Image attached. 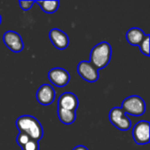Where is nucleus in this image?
<instances>
[{
  "mask_svg": "<svg viewBox=\"0 0 150 150\" xmlns=\"http://www.w3.org/2000/svg\"><path fill=\"white\" fill-rule=\"evenodd\" d=\"M77 73L80 76L87 82L94 83L98 79V70L87 61L81 62L77 66Z\"/></svg>",
  "mask_w": 150,
  "mask_h": 150,
  "instance_id": "nucleus-6",
  "label": "nucleus"
},
{
  "mask_svg": "<svg viewBox=\"0 0 150 150\" xmlns=\"http://www.w3.org/2000/svg\"><path fill=\"white\" fill-rule=\"evenodd\" d=\"M73 150H88L87 148H85L84 146H82V145H80V146H77V147H76L75 149Z\"/></svg>",
  "mask_w": 150,
  "mask_h": 150,
  "instance_id": "nucleus-19",
  "label": "nucleus"
},
{
  "mask_svg": "<svg viewBox=\"0 0 150 150\" xmlns=\"http://www.w3.org/2000/svg\"><path fill=\"white\" fill-rule=\"evenodd\" d=\"M57 113H58V117H59L60 120L63 124L69 125V124H72L76 120V112H75L68 111V110L58 107Z\"/></svg>",
  "mask_w": 150,
  "mask_h": 150,
  "instance_id": "nucleus-13",
  "label": "nucleus"
},
{
  "mask_svg": "<svg viewBox=\"0 0 150 150\" xmlns=\"http://www.w3.org/2000/svg\"><path fill=\"white\" fill-rule=\"evenodd\" d=\"M34 3H35V1H19V5L22 10L28 11L29 9L32 8L33 4Z\"/></svg>",
  "mask_w": 150,
  "mask_h": 150,
  "instance_id": "nucleus-18",
  "label": "nucleus"
},
{
  "mask_svg": "<svg viewBox=\"0 0 150 150\" xmlns=\"http://www.w3.org/2000/svg\"><path fill=\"white\" fill-rule=\"evenodd\" d=\"M121 108L125 113L133 116H141L146 111V104L139 96H131L123 101Z\"/></svg>",
  "mask_w": 150,
  "mask_h": 150,
  "instance_id": "nucleus-3",
  "label": "nucleus"
},
{
  "mask_svg": "<svg viewBox=\"0 0 150 150\" xmlns=\"http://www.w3.org/2000/svg\"><path fill=\"white\" fill-rule=\"evenodd\" d=\"M145 36V33L142 29L137 27H133L129 29L127 33V40L129 44L133 46H139L144 40Z\"/></svg>",
  "mask_w": 150,
  "mask_h": 150,
  "instance_id": "nucleus-12",
  "label": "nucleus"
},
{
  "mask_svg": "<svg viewBox=\"0 0 150 150\" xmlns=\"http://www.w3.org/2000/svg\"><path fill=\"white\" fill-rule=\"evenodd\" d=\"M43 11L47 13H54L57 11L60 2L59 1H36Z\"/></svg>",
  "mask_w": 150,
  "mask_h": 150,
  "instance_id": "nucleus-14",
  "label": "nucleus"
},
{
  "mask_svg": "<svg viewBox=\"0 0 150 150\" xmlns=\"http://www.w3.org/2000/svg\"><path fill=\"white\" fill-rule=\"evenodd\" d=\"M29 140L31 139L25 134H23V133H19L18 135L17 136V142L21 148H23L29 142Z\"/></svg>",
  "mask_w": 150,
  "mask_h": 150,
  "instance_id": "nucleus-16",
  "label": "nucleus"
},
{
  "mask_svg": "<svg viewBox=\"0 0 150 150\" xmlns=\"http://www.w3.org/2000/svg\"><path fill=\"white\" fill-rule=\"evenodd\" d=\"M48 79L55 86L64 87L69 83L70 76L67 70L62 68H54L48 72Z\"/></svg>",
  "mask_w": 150,
  "mask_h": 150,
  "instance_id": "nucleus-7",
  "label": "nucleus"
},
{
  "mask_svg": "<svg viewBox=\"0 0 150 150\" xmlns=\"http://www.w3.org/2000/svg\"><path fill=\"white\" fill-rule=\"evenodd\" d=\"M112 57V47L108 42H101L95 46L90 56V62L98 70L108 65Z\"/></svg>",
  "mask_w": 150,
  "mask_h": 150,
  "instance_id": "nucleus-2",
  "label": "nucleus"
},
{
  "mask_svg": "<svg viewBox=\"0 0 150 150\" xmlns=\"http://www.w3.org/2000/svg\"><path fill=\"white\" fill-rule=\"evenodd\" d=\"M139 46L142 53H143L147 56H149V34H146L144 40L142 41V43Z\"/></svg>",
  "mask_w": 150,
  "mask_h": 150,
  "instance_id": "nucleus-15",
  "label": "nucleus"
},
{
  "mask_svg": "<svg viewBox=\"0 0 150 150\" xmlns=\"http://www.w3.org/2000/svg\"><path fill=\"white\" fill-rule=\"evenodd\" d=\"M1 20H2V18H1V15H0V24H1Z\"/></svg>",
  "mask_w": 150,
  "mask_h": 150,
  "instance_id": "nucleus-20",
  "label": "nucleus"
},
{
  "mask_svg": "<svg viewBox=\"0 0 150 150\" xmlns=\"http://www.w3.org/2000/svg\"><path fill=\"white\" fill-rule=\"evenodd\" d=\"M16 126L19 133L25 134L31 140L39 142L43 136V128L40 123L33 116H20L16 120Z\"/></svg>",
  "mask_w": 150,
  "mask_h": 150,
  "instance_id": "nucleus-1",
  "label": "nucleus"
},
{
  "mask_svg": "<svg viewBox=\"0 0 150 150\" xmlns=\"http://www.w3.org/2000/svg\"><path fill=\"white\" fill-rule=\"evenodd\" d=\"M55 98V91L49 84L41 85L36 92V99L42 105L52 104Z\"/></svg>",
  "mask_w": 150,
  "mask_h": 150,
  "instance_id": "nucleus-9",
  "label": "nucleus"
},
{
  "mask_svg": "<svg viewBox=\"0 0 150 150\" xmlns=\"http://www.w3.org/2000/svg\"><path fill=\"white\" fill-rule=\"evenodd\" d=\"M149 122L140 121L138 122L133 130L134 140L137 144L144 145L149 142Z\"/></svg>",
  "mask_w": 150,
  "mask_h": 150,
  "instance_id": "nucleus-5",
  "label": "nucleus"
},
{
  "mask_svg": "<svg viewBox=\"0 0 150 150\" xmlns=\"http://www.w3.org/2000/svg\"><path fill=\"white\" fill-rule=\"evenodd\" d=\"M4 42L12 52L18 53L24 48V43L20 35L13 31H8L4 34Z\"/></svg>",
  "mask_w": 150,
  "mask_h": 150,
  "instance_id": "nucleus-8",
  "label": "nucleus"
},
{
  "mask_svg": "<svg viewBox=\"0 0 150 150\" xmlns=\"http://www.w3.org/2000/svg\"><path fill=\"white\" fill-rule=\"evenodd\" d=\"M109 119L111 123L121 131H127L131 127V121L121 107L112 108L110 111Z\"/></svg>",
  "mask_w": 150,
  "mask_h": 150,
  "instance_id": "nucleus-4",
  "label": "nucleus"
},
{
  "mask_svg": "<svg viewBox=\"0 0 150 150\" xmlns=\"http://www.w3.org/2000/svg\"><path fill=\"white\" fill-rule=\"evenodd\" d=\"M21 149L22 150H39V142L29 140V142Z\"/></svg>",
  "mask_w": 150,
  "mask_h": 150,
  "instance_id": "nucleus-17",
  "label": "nucleus"
},
{
  "mask_svg": "<svg viewBox=\"0 0 150 150\" xmlns=\"http://www.w3.org/2000/svg\"><path fill=\"white\" fill-rule=\"evenodd\" d=\"M78 106V99L76 96L71 92H66L61 95L58 100V107L75 112Z\"/></svg>",
  "mask_w": 150,
  "mask_h": 150,
  "instance_id": "nucleus-11",
  "label": "nucleus"
},
{
  "mask_svg": "<svg viewBox=\"0 0 150 150\" xmlns=\"http://www.w3.org/2000/svg\"><path fill=\"white\" fill-rule=\"evenodd\" d=\"M49 39L53 45L59 50L65 49L69 43L68 35L59 29H52L49 32Z\"/></svg>",
  "mask_w": 150,
  "mask_h": 150,
  "instance_id": "nucleus-10",
  "label": "nucleus"
}]
</instances>
